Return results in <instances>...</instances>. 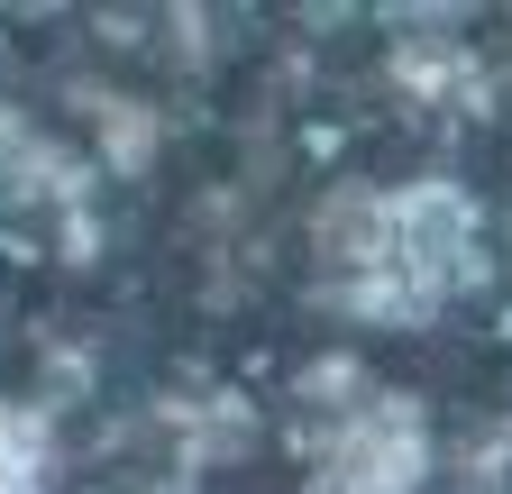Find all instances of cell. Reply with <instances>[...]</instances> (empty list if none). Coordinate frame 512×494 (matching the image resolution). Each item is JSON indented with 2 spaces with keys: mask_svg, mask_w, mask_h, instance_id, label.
<instances>
[{
  "mask_svg": "<svg viewBox=\"0 0 512 494\" xmlns=\"http://www.w3.org/2000/svg\"><path fill=\"white\" fill-rule=\"evenodd\" d=\"M494 238L485 202L458 174H403V183H330L311 202V284L357 330H430L448 302L485 293Z\"/></svg>",
  "mask_w": 512,
  "mask_h": 494,
  "instance_id": "obj_1",
  "label": "cell"
},
{
  "mask_svg": "<svg viewBox=\"0 0 512 494\" xmlns=\"http://www.w3.org/2000/svg\"><path fill=\"white\" fill-rule=\"evenodd\" d=\"M430 467H439L430 403L403 385H375L339 421H311L302 494H430Z\"/></svg>",
  "mask_w": 512,
  "mask_h": 494,
  "instance_id": "obj_2",
  "label": "cell"
},
{
  "mask_svg": "<svg viewBox=\"0 0 512 494\" xmlns=\"http://www.w3.org/2000/svg\"><path fill=\"white\" fill-rule=\"evenodd\" d=\"M0 211L28 220L37 238H55L64 266H83L101 247V165L83 147H64L19 101H0Z\"/></svg>",
  "mask_w": 512,
  "mask_h": 494,
  "instance_id": "obj_3",
  "label": "cell"
},
{
  "mask_svg": "<svg viewBox=\"0 0 512 494\" xmlns=\"http://www.w3.org/2000/svg\"><path fill=\"white\" fill-rule=\"evenodd\" d=\"M384 74H394V92L412 110H439V119H485V101H494L485 55L467 37H394Z\"/></svg>",
  "mask_w": 512,
  "mask_h": 494,
  "instance_id": "obj_4",
  "label": "cell"
},
{
  "mask_svg": "<svg viewBox=\"0 0 512 494\" xmlns=\"http://www.w3.org/2000/svg\"><path fill=\"white\" fill-rule=\"evenodd\" d=\"M165 129L174 119L147 101V92H119V83H92L83 92V138H92V165L119 174V183H138L156 156H165Z\"/></svg>",
  "mask_w": 512,
  "mask_h": 494,
  "instance_id": "obj_5",
  "label": "cell"
},
{
  "mask_svg": "<svg viewBox=\"0 0 512 494\" xmlns=\"http://www.w3.org/2000/svg\"><path fill=\"white\" fill-rule=\"evenodd\" d=\"M0 494H64V430L46 394L0 385Z\"/></svg>",
  "mask_w": 512,
  "mask_h": 494,
  "instance_id": "obj_6",
  "label": "cell"
}]
</instances>
